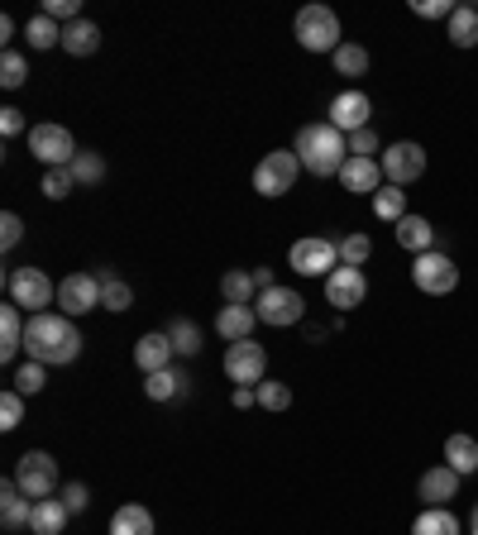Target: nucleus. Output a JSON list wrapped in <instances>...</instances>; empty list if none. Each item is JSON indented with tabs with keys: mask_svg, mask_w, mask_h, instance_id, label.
I'll use <instances>...</instances> for the list:
<instances>
[{
	"mask_svg": "<svg viewBox=\"0 0 478 535\" xmlns=\"http://www.w3.org/2000/svg\"><path fill=\"white\" fill-rule=\"evenodd\" d=\"M445 24H450V43H455V48H474L478 43V10L474 5H459Z\"/></svg>",
	"mask_w": 478,
	"mask_h": 535,
	"instance_id": "nucleus-31",
	"label": "nucleus"
},
{
	"mask_svg": "<svg viewBox=\"0 0 478 535\" xmlns=\"http://www.w3.org/2000/svg\"><path fill=\"white\" fill-rule=\"evenodd\" d=\"M15 483H20V493L29 497V502H44V497L58 488V464H53V454H44V450L20 454Z\"/></svg>",
	"mask_w": 478,
	"mask_h": 535,
	"instance_id": "nucleus-7",
	"label": "nucleus"
},
{
	"mask_svg": "<svg viewBox=\"0 0 478 535\" xmlns=\"http://www.w3.org/2000/svg\"><path fill=\"white\" fill-rule=\"evenodd\" d=\"M373 215H378V220H392V225H397V220H402V215H407V192H402V187H383V192L373 196Z\"/></svg>",
	"mask_w": 478,
	"mask_h": 535,
	"instance_id": "nucleus-34",
	"label": "nucleus"
},
{
	"mask_svg": "<svg viewBox=\"0 0 478 535\" xmlns=\"http://www.w3.org/2000/svg\"><path fill=\"white\" fill-rule=\"evenodd\" d=\"M0 134H5V139H15V134H24V110H15V106H5V110H0Z\"/></svg>",
	"mask_w": 478,
	"mask_h": 535,
	"instance_id": "nucleus-47",
	"label": "nucleus"
},
{
	"mask_svg": "<svg viewBox=\"0 0 478 535\" xmlns=\"http://www.w3.org/2000/svg\"><path fill=\"white\" fill-rule=\"evenodd\" d=\"M44 383H48V373H44V364H20L15 368V378H10V387L20 392V397H34V392H44Z\"/></svg>",
	"mask_w": 478,
	"mask_h": 535,
	"instance_id": "nucleus-38",
	"label": "nucleus"
},
{
	"mask_svg": "<svg viewBox=\"0 0 478 535\" xmlns=\"http://www.w3.org/2000/svg\"><path fill=\"white\" fill-rule=\"evenodd\" d=\"M287 263H292V273H302V278H330V273L340 268V244H335V239H321V235H306L287 249Z\"/></svg>",
	"mask_w": 478,
	"mask_h": 535,
	"instance_id": "nucleus-6",
	"label": "nucleus"
},
{
	"mask_svg": "<svg viewBox=\"0 0 478 535\" xmlns=\"http://www.w3.org/2000/svg\"><path fill=\"white\" fill-rule=\"evenodd\" d=\"M349 153H354V158H373V153H378V134H373V125L359 129V134H349Z\"/></svg>",
	"mask_w": 478,
	"mask_h": 535,
	"instance_id": "nucleus-45",
	"label": "nucleus"
},
{
	"mask_svg": "<svg viewBox=\"0 0 478 535\" xmlns=\"http://www.w3.org/2000/svg\"><path fill=\"white\" fill-rule=\"evenodd\" d=\"M29 521H34V502L20 493L15 478H5V483H0V526H5V531H20Z\"/></svg>",
	"mask_w": 478,
	"mask_h": 535,
	"instance_id": "nucleus-19",
	"label": "nucleus"
},
{
	"mask_svg": "<svg viewBox=\"0 0 478 535\" xmlns=\"http://www.w3.org/2000/svg\"><path fill=\"white\" fill-rule=\"evenodd\" d=\"M24 349H29V359L34 364H72L77 354H82V335H77V325L72 316L63 311H39V316H29L24 325Z\"/></svg>",
	"mask_w": 478,
	"mask_h": 535,
	"instance_id": "nucleus-1",
	"label": "nucleus"
},
{
	"mask_svg": "<svg viewBox=\"0 0 478 535\" xmlns=\"http://www.w3.org/2000/svg\"><path fill=\"white\" fill-rule=\"evenodd\" d=\"M297 158H302V168L316 172V177H340V168L349 163V139L330 125V120L302 125L297 129Z\"/></svg>",
	"mask_w": 478,
	"mask_h": 535,
	"instance_id": "nucleus-2",
	"label": "nucleus"
},
{
	"mask_svg": "<svg viewBox=\"0 0 478 535\" xmlns=\"http://www.w3.org/2000/svg\"><path fill=\"white\" fill-rule=\"evenodd\" d=\"M297 172H302V158L297 149H273L259 158V168H254V192L259 196H287L297 187Z\"/></svg>",
	"mask_w": 478,
	"mask_h": 535,
	"instance_id": "nucleus-5",
	"label": "nucleus"
},
{
	"mask_svg": "<svg viewBox=\"0 0 478 535\" xmlns=\"http://www.w3.org/2000/svg\"><path fill=\"white\" fill-rule=\"evenodd\" d=\"M259 407L263 411H287V407H292V387H287V383H268V378H263V383H259Z\"/></svg>",
	"mask_w": 478,
	"mask_h": 535,
	"instance_id": "nucleus-41",
	"label": "nucleus"
},
{
	"mask_svg": "<svg viewBox=\"0 0 478 535\" xmlns=\"http://www.w3.org/2000/svg\"><path fill=\"white\" fill-rule=\"evenodd\" d=\"M378 163H383V177H388L392 187H407V182H416V177L426 172V149L407 139V144H392Z\"/></svg>",
	"mask_w": 478,
	"mask_h": 535,
	"instance_id": "nucleus-14",
	"label": "nucleus"
},
{
	"mask_svg": "<svg viewBox=\"0 0 478 535\" xmlns=\"http://www.w3.org/2000/svg\"><path fill=\"white\" fill-rule=\"evenodd\" d=\"M412 282L426 292V297H450L459 287V268L450 263V254H416L412 263Z\"/></svg>",
	"mask_w": 478,
	"mask_h": 535,
	"instance_id": "nucleus-8",
	"label": "nucleus"
},
{
	"mask_svg": "<svg viewBox=\"0 0 478 535\" xmlns=\"http://www.w3.org/2000/svg\"><path fill=\"white\" fill-rule=\"evenodd\" d=\"M397 244H402L407 254H431L435 225L426 215H402V220H397Z\"/></svg>",
	"mask_w": 478,
	"mask_h": 535,
	"instance_id": "nucleus-21",
	"label": "nucleus"
},
{
	"mask_svg": "<svg viewBox=\"0 0 478 535\" xmlns=\"http://www.w3.org/2000/svg\"><path fill=\"white\" fill-rule=\"evenodd\" d=\"M187 392V373H177V368H163V373H149L144 378V397L149 402H173Z\"/></svg>",
	"mask_w": 478,
	"mask_h": 535,
	"instance_id": "nucleus-26",
	"label": "nucleus"
},
{
	"mask_svg": "<svg viewBox=\"0 0 478 535\" xmlns=\"http://www.w3.org/2000/svg\"><path fill=\"white\" fill-rule=\"evenodd\" d=\"M459 483H464V478H459L450 464H440V469L421 473V488H416V493H421V502H426V507H450V502L459 497Z\"/></svg>",
	"mask_w": 478,
	"mask_h": 535,
	"instance_id": "nucleus-18",
	"label": "nucleus"
},
{
	"mask_svg": "<svg viewBox=\"0 0 478 535\" xmlns=\"http://www.w3.org/2000/svg\"><path fill=\"white\" fill-rule=\"evenodd\" d=\"M20 239H24V220L15 211H5L0 215V249H15Z\"/></svg>",
	"mask_w": 478,
	"mask_h": 535,
	"instance_id": "nucleus-44",
	"label": "nucleus"
},
{
	"mask_svg": "<svg viewBox=\"0 0 478 535\" xmlns=\"http://www.w3.org/2000/svg\"><path fill=\"white\" fill-rule=\"evenodd\" d=\"M220 297H225V306H254V297H259L254 273H244V268L225 273V278H220Z\"/></svg>",
	"mask_w": 478,
	"mask_h": 535,
	"instance_id": "nucleus-27",
	"label": "nucleus"
},
{
	"mask_svg": "<svg viewBox=\"0 0 478 535\" xmlns=\"http://www.w3.org/2000/svg\"><path fill=\"white\" fill-rule=\"evenodd\" d=\"M96 306H101V282H96V273H67V278L58 282V311H63V316H87Z\"/></svg>",
	"mask_w": 478,
	"mask_h": 535,
	"instance_id": "nucleus-12",
	"label": "nucleus"
},
{
	"mask_svg": "<svg viewBox=\"0 0 478 535\" xmlns=\"http://www.w3.org/2000/svg\"><path fill=\"white\" fill-rule=\"evenodd\" d=\"M29 153L44 163V168H72L77 158V144L63 125H34L29 129Z\"/></svg>",
	"mask_w": 478,
	"mask_h": 535,
	"instance_id": "nucleus-9",
	"label": "nucleus"
},
{
	"mask_svg": "<svg viewBox=\"0 0 478 535\" xmlns=\"http://www.w3.org/2000/svg\"><path fill=\"white\" fill-rule=\"evenodd\" d=\"M96 282H101V306H106V311H130V301H134L130 282L115 278L110 268H96Z\"/></svg>",
	"mask_w": 478,
	"mask_h": 535,
	"instance_id": "nucleus-29",
	"label": "nucleus"
},
{
	"mask_svg": "<svg viewBox=\"0 0 478 535\" xmlns=\"http://www.w3.org/2000/svg\"><path fill=\"white\" fill-rule=\"evenodd\" d=\"M364 292H369V282H364V268H335L326 278V301L335 306V311H354L359 301H364Z\"/></svg>",
	"mask_w": 478,
	"mask_h": 535,
	"instance_id": "nucleus-15",
	"label": "nucleus"
},
{
	"mask_svg": "<svg viewBox=\"0 0 478 535\" xmlns=\"http://www.w3.org/2000/svg\"><path fill=\"white\" fill-rule=\"evenodd\" d=\"M369 254H373V239L369 235H345V239H340V263H345V268H364V263H369Z\"/></svg>",
	"mask_w": 478,
	"mask_h": 535,
	"instance_id": "nucleus-40",
	"label": "nucleus"
},
{
	"mask_svg": "<svg viewBox=\"0 0 478 535\" xmlns=\"http://www.w3.org/2000/svg\"><path fill=\"white\" fill-rule=\"evenodd\" d=\"M340 187L354 196H378L383 192V163L378 158H354L349 153V163L340 168Z\"/></svg>",
	"mask_w": 478,
	"mask_h": 535,
	"instance_id": "nucleus-16",
	"label": "nucleus"
},
{
	"mask_svg": "<svg viewBox=\"0 0 478 535\" xmlns=\"http://www.w3.org/2000/svg\"><path fill=\"white\" fill-rule=\"evenodd\" d=\"M72 187H77L72 168H44V182H39V192H44L48 201H67V196H72Z\"/></svg>",
	"mask_w": 478,
	"mask_h": 535,
	"instance_id": "nucleus-37",
	"label": "nucleus"
},
{
	"mask_svg": "<svg viewBox=\"0 0 478 535\" xmlns=\"http://www.w3.org/2000/svg\"><path fill=\"white\" fill-rule=\"evenodd\" d=\"M24 39H29V48H63V29H58V20H48V15H34L29 29H24Z\"/></svg>",
	"mask_w": 478,
	"mask_h": 535,
	"instance_id": "nucleus-33",
	"label": "nucleus"
},
{
	"mask_svg": "<svg viewBox=\"0 0 478 535\" xmlns=\"http://www.w3.org/2000/svg\"><path fill=\"white\" fill-rule=\"evenodd\" d=\"M5 287H10V301H15L20 311H29V316H39V311H48V306L58 301V282L48 278L44 268H15V273L5 278Z\"/></svg>",
	"mask_w": 478,
	"mask_h": 535,
	"instance_id": "nucleus-4",
	"label": "nucleus"
},
{
	"mask_svg": "<svg viewBox=\"0 0 478 535\" xmlns=\"http://www.w3.org/2000/svg\"><path fill=\"white\" fill-rule=\"evenodd\" d=\"M168 340H173V349L182 354V359L201 354V330H196V321H173L168 325Z\"/></svg>",
	"mask_w": 478,
	"mask_h": 535,
	"instance_id": "nucleus-35",
	"label": "nucleus"
},
{
	"mask_svg": "<svg viewBox=\"0 0 478 535\" xmlns=\"http://www.w3.org/2000/svg\"><path fill=\"white\" fill-rule=\"evenodd\" d=\"M44 15L48 20H77V0H44Z\"/></svg>",
	"mask_w": 478,
	"mask_h": 535,
	"instance_id": "nucleus-48",
	"label": "nucleus"
},
{
	"mask_svg": "<svg viewBox=\"0 0 478 535\" xmlns=\"http://www.w3.org/2000/svg\"><path fill=\"white\" fill-rule=\"evenodd\" d=\"M469 535H478V507H474V516H469Z\"/></svg>",
	"mask_w": 478,
	"mask_h": 535,
	"instance_id": "nucleus-51",
	"label": "nucleus"
},
{
	"mask_svg": "<svg viewBox=\"0 0 478 535\" xmlns=\"http://www.w3.org/2000/svg\"><path fill=\"white\" fill-rule=\"evenodd\" d=\"M72 177H77V187H96L106 177V158L101 153H77L72 158Z\"/></svg>",
	"mask_w": 478,
	"mask_h": 535,
	"instance_id": "nucleus-36",
	"label": "nucleus"
},
{
	"mask_svg": "<svg viewBox=\"0 0 478 535\" xmlns=\"http://www.w3.org/2000/svg\"><path fill=\"white\" fill-rule=\"evenodd\" d=\"M67 507H63V497H44V502H34V521H29V531L34 535H63L67 526Z\"/></svg>",
	"mask_w": 478,
	"mask_h": 535,
	"instance_id": "nucleus-24",
	"label": "nucleus"
},
{
	"mask_svg": "<svg viewBox=\"0 0 478 535\" xmlns=\"http://www.w3.org/2000/svg\"><path fill=\"white\" fill-rule=\"evenodd\" d=\"M24 82H29V63H24L15 48H5V58H0V86H5V91H20Z\"/></svg>",
	"mask_w": 478,
	"mask_h": 535,
	"instance_id": "nucleus-39",
	"label": "nucleus"
},
{
	"mask_svg": "<svg viewBox=\"0 0 478 535\" xmlns=\"http://www.w3.org/2000/svg\"><path fill=\"white\" fill-rule=\"evenodd\" d=\"M259 402V387H235V407H254Z\"/></svg>",
	"mask_w": 478,
	"mask_h": 535,
	"instance_id": "nucleus-49",
	"label": "nucleus"
},
{
	"mask_svg": "<svg viewBox=\"0 0 478 535\" xmlns=\"http://www.w3.org/2000/svg\"><path fill=\"white\" fill-rule=\"evenodd\" d=\"M330 58H335V72H340V77H364V72H369V53H364L359 43H340Z\"/></svg>",
	"mask_w": 478,
	"mask_h": 535,
	"instance_id": "nucleus-32",
	"label": "nucleus"
},
{
	"mask_svg": "<svg viewBox=\"0 0 478 535\" xmlns=\"http://www.w3.org/2000/svg\"><path fill=\"white\" fill-rule=\"evenodd\" d=\"M24 311L10 301V306H0V359L5 364H15L20 359V349H24Z\"/></svg>",
	"mask_w": 478,
	"mask_h": 535,
	"instance_id": "nucleus-20",
	"label": "nucleus"
},
{
	"mask_svg": "<svg viewBox=\"0 0 478 535\" xmlns=\"http://www.w3.org/2000/svg\"><path fill=\"white\" fill-rule=\"evenodd\" d=\"M330 125L340 129V134H359V129L373 125V101L364 91H340L335 101H330Z\"/></svg>",
	"mask_w": 478,
	"mask_h": 535,
	"instance_id": "nucleus-13",
	"label": "nucleus"
},
{
	"mask_svg": "<svg viewBox=\"0 0 478 535\" xmlns=\"http://www.w3.org/2000/svg\"><path fill=\"white\" fill-rule=\"evenodd\" d=\"M110 535H153V516L139 502H125L120 512L110 516Z\"/></svg>",
	"mask_w": 478,
	"mask_h": 535,
	"instance_id": "nucleus-28",
	"label": "nucleus"
},
{
	"mask_svg": "<svg viewBox=\"0 0 478 535\" xmlns=\"http://www.w3.org/2000/svg\"><path fill=\"white\" fill-rule=\"evenodd\" d=\"M254 321H259V311H254V306H220L216 311V330L230 344L249 340V335H254Z\"/></svg>",
	"mask_w": 478,
	"mask_h": 535,
	"instance_id": "nucleus-22",
	"label": "nucleus"
},
{
	"mask_svg": "<svg viewBox=\"0 0 478 535\" xmlns=\"http://www.w3.org/2000/svg\"><path fill=\"white\" fill-rule=\"evenodd\" d=\"M254 311H259L263 325H278V330H287V325H297L306 316V301L297 297L292 287H268V292H259Z\"/></svg>",
	"mask_w": 478,
	"mask_h": 535,
	"instance_id": "nucleus-11",
	"label": "nucleus"
},
{
	"mask_svg": "<svg viewBox=\"0 0 478 535\" xmlns=\"http://www.w3.org/2000/svg\"><path fill=\"white\" fill-rule=\"evenodd\" d=\"M173 340H168V330H153V335H139L134 340V364L139 373L149 378V373H163V368H173Z\"/></svg>",
	"mask_w": 478,
	"mask_h": 535,
	"instance_id": "nucleus-17",
	"label": "nucleus"
},
{
	"mask_svg": "<svg viewBox=\"0 0 478 535\" xmlns=\"http://www.w3.org/2000/svg\"><path fill=\"white\" fill-rule=\"evenodd\" d=\"M412 535H459V521L450 507H426L412 521Z\"/></svg>",
	"mask_w": 478,
	"mask_h": 535,
	"instance_id": "nucleus-30",
	"label": "nucleus"
},
{
	"mask_svg": "<svg viewBox=\"0 0 478 535\" xmlns=\"http://www.w3.org/2000/svg\"><path fill=\"white\" fill-rule=\"evenodd\" d=\"M292 34L306 53H335L340 48V15L330 5H302L292 20Z\"/></svg>",
	"mask_w": 478,
	"mask_h": 535,
	"instance_id": "nucleus-3",
	"label": "nucleus"
},
{
	"mask_svg": "<svg viewBox=\"0 0 478 535\" xmlns=\"http://www.w3.org/2000/svg\"><path fill=\"white\" fill-rule=\"evenodd\" d=\"M63 48L72 53V58H91L96 48H101V29L91 20H72L63 24Z\"/></svg>",
	"mask_w": 478,
	"mask_h": 535,
	"instance_id": "nucleus-23",
	"label": "nucleus"
},
{
	"mask_svg": "<svg viewBox=\"0 0 478 535\" xmlns=\"http://www.w3.org/2000/svg\"><path fill=\"white\" fill-rule=\"evenodd\" d=\"M459 5H450V0H412V15H421V20H450Z\"/></svg>",
	"mask_w": 478,
	"mask_h": 535,
	"instance_id": "nucleus-43",
	"label": "nucleus"
},
{
	"mask_svg": "<svg viewBox=\"0 0 478 535\" xmlns=\"http://www.w3.org/2000/svg\"><path fill=\"white\" fill-rule=\"evenodd\" d=\"M254 287H259V292L278 287V282H273V268H254Z\"/></svg>",
	"mask_w": 478,
	"mask_h": 535,
	"instance_id": "nucleus-50",
	"label": "nucleus"
},
{
	"mask_svg": "<svg viewBox=\"0 0 478 535\" xmlns=\"http://www.w3.org/2000/svg\"><path fill=\"white\" fill-rule=\"evenodd\" d=\"M24 421V397L10 387L5 397H0V430H15Z\"/></svg>",
	"mask_w": 478,
	"mask_h": 535,
	"instance_id": "nucleus-42",
	"label": "nucleus"
},
{
	"mask_svg": "<svg viewBox=\"0 0 478 535\" xmlns=\"http://www.w3.org/2000/svg\"><path fill=\"white\" fill-rule=\"evenodd\" d=\"M263 373H268V354H263V344L254 340H239L225 349V378L239 387H259Z\"/></svg>",
	"mask_w": 478,
	"mask_h": 535,
	"instance_id": "nucleus-10",
	"label": "nucleus"
},
{
	"mask_svg": "<svg viewBox=\"0 0 478 535\" xmlns=\"http://www.w3.org/2000/svg\"><path fill=\"white\" fill-rule=\"evenodd\" d=\"M63 507H67L72 516L87 512V483H67V488H63Z\"/></svg>",
	"mask_w": 478,
	"mask_h": 535,
	"instance_id": "nucleus-46",
	"label": "nucleus"
},
{
	"mask_svg": "<svg viewBox=\"0 0 478 535\" xmlns=\"http://www.w3.org/2000/svg\"><path fill=\"white\" fill-rule=\"evenodd\" d=\"M445 464H450L459 478L478 473V440L474 435H450V440H445Z\"/></svg>",
	"mask_w": 478,
	"mask_h": 535,
	"instance_id": "nucleus-25",
	"label": "nucleus"
}]
</instances>
